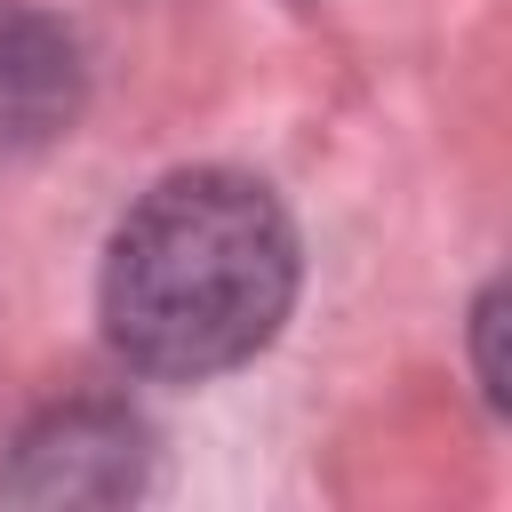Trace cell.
Instances as JSON below:
<instances>
[{
  "mask_svg": "<svg viewBox=\"0 0 512 512\" xmlns=\"http://www.w3.org/2000/svg\"><path fill=\"white\" fill-rule=\"evenodd\" d=\"M296 296V232L280 200L232 168L152 184L104 256V328L152 376H216L248 360Z\"/></svg>",
  "mask_w": 512,
  "mask_h": 512,
  "instance_id": "6da1fadb",
  "label": "cell"
},
{
  "mask_svg": "<svg viewBox=\"0 0 512 512\" xmlns=\"http://www.w3.org/2000/svg\"><path fill=\"white\" fill-rule=\"evenodd\" d=\"M72 96H80V64L64 24H48L24 0H0V160L48 144L72 120Z\"/></svg>",
  "mask_w": 512,
  "mask_h": 512,
  "instance_id": "7a4b0ae2",
  "label": "cell"
}]
</instances>
